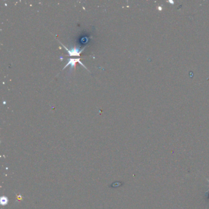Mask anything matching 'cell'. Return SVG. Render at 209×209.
I'll list each match as a JSON object with an SVG mask.
<instances>
[{
	"instance_id": "1",
	"label": "cell",
	"mask_w": 209,
	"mask_h": 209,
	"mask_svg": "<svg viewBox=\"0 0 209 209\" xmlns=\"http://www.w3.org/2000/svg\"><path fill=\"white\" fill-rule=\"evenodd\" d=\"M61 44L62 45V46L66 49V50L68 52V54H69V56H79L80 55V54L84 50V49H85V48H82V49H79V48H73V49H68V48H67L64 45H63V44H61Z\"/></svg>"
},
{
	"instance_id": "2",
	"label": "cell",
	"mask_w": 209,
	"mask_h": 209,
	"mask_svg": "<svg viewBox=\"0 0 209 209\" xmlns=\"http://www.w3.org/2000/svg\"><path fill=\"white\" fill-rule=\"evenodd\" d=\"M77 63H79L80 64H81L82 66H84L87 70H89L87 68H86V66L84 64H82V63L80 61V59H69V60H68V63L66 64V65L63 68V70L67 67V66H68L69 65H71V69H73V68H75V66H76V64H77Z\"/></svg>"
},
{
	"instance_id": "3",
	"label": "cell",
	"mask_w": 209,
	"mask_h": 209,
	"mask_svg": "<svg viewBox=\"0 0 209 209\" xmlns=\"http://www.w3.org/2000/svg\"><path fill=\"white\" fill-rule=\"evenodd\" d=\"M8 202V198L6 197H2L1 199V202L2 205H6Z\"/></svg>"
}]
</instances>
